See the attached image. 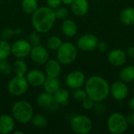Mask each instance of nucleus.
<instances>
[{
    "instance_id": "f257e3e1",
    "label": "nucleus",
    "mask_w": 134,
    "mask_h": 134,
    "mask_svg": "<svg viewBox=\"0 0 134 134\" xmlns=\"http://www.w3.org/2000/svg\"><path fill=\"white\" fill-rule=\"evenodd\" d=\"M85 90L87 97L96 103L106 100L110 94V85L108 81L99 75L90 77L85 82Z\"/></svg>"
},
{
    "instance_id": "ddd939ff",
    "label": "nucleus",
    "mask_w": 134,
    "mask_h": 134,
    "mask_svg": "<svg viewBox=\"0 0 134 134\" xmlns=\"http://www.w3.org/2000/svg\"><path fill=\"white\" fill-rule=\"evenodd\" d=\"M127 55L121 49H114L108 55V62L114 67H121L126 62Z\"/></svg>"
},
{
    "instance_id": "a211bd4d",
    "label": "nucleus",
    "mask_w": 134,
    "mask_h": 134,
    "mask_svg": "<svg viewBox=\"0 0 134 134\" xmlns=\"http://www.w3.org/2000/svg\"><path fill=\"white\" fill-rule=\"evenodd\" d=\"M119 20L124 25H132L134 24V7H126L123 9L119 15Z\"/></svg>"
},
{
    "instance_id": "393cba45",
    "label": "nucleus",
    "mask_w": 134,
    "mask_h": 134,
    "mask_svg": "<svg viewBox=\"0 0 134 134\" xmlns=\"http://www.w3.org/2000/svg\"><path fill=\"white\" fill-rule=\"evenodd\" d=\"M22 9L26 13L33 14L38 9V2L36 0H23Z\"/></svg>"
},
{
    "instance_id": "f03ea898",
    "label": "nucleus",
    "mask_w": 134,
    "mask_h": 134,
    "mask_svg": "<svg viewBox=\"0 0 134 134\" xmlns=\"http://www.w3.org/2000/svg\"><path fill=\"white\" fill-rule=\"evenodd\" d=\"M32 24L39 33L48 32L53 26L56 16L54 10L50 7L38 8L32 15Z\"/></svg>"
},
{
    "instance_id": "dca6fc26",
    "label": "nucleus",
    "mask_w": 134,
    "mask_h": 134,
    "mask_svg": "<svg viewBox=\"0 0 134 134\" xmlns=\"http://www.w3.org/2000/svg\"><path fill=\"white\" fill-rule=\"evenodd\" d=\"M15 122L13 119L8 115L0 116V133L7 134L13 132Z\"/></svg>"
},
{
    "instance_id": "5701e85b",
    "label": "nucleus",
    "mask_w": 134,
    "mask_h": 134,
    "mask_svg": "<svg viewBox=\"0 0 134 134\" xmlns=\"http://www.w3.org/2000/svg\"><path fill=\"white\" fill-rule=\"evenodd\" d=\"M53 94L48 92L41 93L37 98V104L40 107H48L53 102Z\"/></svg>"
},
{
    "instance_id": "2f4dec72",
    "label": "nucleus",
    "mask_w": 134,
    "mask_h": 134,
    "mask_svg": "<svg viewBox=\"0 0 134 134\" xmlns=\"http://www.w3.org/2000/svg\"><path fill=\"white\" fill-rule=\"evenodd\" d=\"M82 106L84 109L86 110H91V109H93L94 108V105L96 104V102L94 100H93L90 97H86L84 100H82Z\"/></svg>"
},
{
    "instance_id": "7ed1b4c3",
    "label": "nucleus",
    "mask_w": 134,
    "mask_h": 134,
    "mask_svg": "<svg viewBox=\"0 0 134 134\" xmlns=\"http://www.w3.org/2000/svg\"><path fill=\"white\" fill-rule=\"evenodd\" d=\"M128 126L126 116L120 112H114L108 118L107 127L111 133L123 134L126 132Z\"/></svg>"
},
{
    "instance_id": "cd10ccee",
    "label": "nucleus",
    "mask_w": 134,
    "mask_h": 134,
    "mask_svg": "<svg viewBox=\"0 0 134 134\" xmlns=\"http://www.w3.org/2000/svg\"><path fill=\"white\" fill-rule=\"evenodd\" d=\"M62 44V41L60 38L57 37V36H53V37H50L48 40H47V42H46V45H47V47L50 49H53V50H55V49H57Z\"/></svg>"
},
{
    "instance_id": "4468645a",
    "label": "nucleus",
    "mask_w": 134,
    "mask_h": 134,
    "mask_svg": "<svg viewBox=\"0 0 134 134\" xmlns=\"http://www.w3.org/2000/svg\"><path fill=\"white\" fill-rule=\"evenodd\" d=\"M27 80L29 84L33 86H40L44 84L46 76L44 73L39 70L34 69L30 71L27 75Z\"/></svg>"
},
{
    "instance_id": "473e14b6",
    "label": "nucleus",
    "mask_w": 134,
    "mask_h": 134,
    "mask_svg": "<svg viewBox=\"0 0 134 134\" xmlns=\"http://www.w3.org/2000/svg\"><path fill=\"white\" fill-rule=\"evenodd\" d=\"M15 34V31H13V29L11 28H5L2 31V34H1V38L3 39V40H8L9 38H11L13 35Z\"/></svg>"
},
{
    "instance_id": "f704fd0d",
    "label": "nucleus",
    "mask_w": 134,
    "mask_h": 134,
    "mask_svg": "<svg viewBox=\"0 0 134 134\" xmlns=\"http://www.w3.org/2000/svg\"><path fill=\"white\" fill-rule=\"evenodd\" d=\"M46 2H47L49 7L52 9H56L62 2V0H46Z\"/></svg>"
},
{
    "instance_id": "72a5a7b5",
    "label": "nucleus",
    "mask_w": 134,
    "mask_h": 134,
    "mask_svg": "<svg viewBox=\"0 0 134 134\" xmlns=\"http://www.w3.org/2000/svg\"><path fill=\"white\" fill-rule=\"evenodd\" d=\"M29 42L31 43V45L33 46H37L39 45L40 42V36L38 33L36 32H32L29 35Z\"/></svg>"
},
{
    "instance_id": "6e6552de",
    "label": "nucleus",
    "mask_w": 134,
    "mask_h": 134,
    "mask_svg": "<svg viewBox=\"0 0 134 134\" xmlns=\"http://www.w3.org/2000/svg\"><path fill=\"white\" fill-rule=\"evenodd\" d=\"M99 40L97 36L93 34L88 33L82 35L77 41V47L84 52L93 51L97 48Z\"/></svg>"
},
{
    "instance_id": "c9c22d12",
    "label": "nucleus",
    "mask_w": 134,
    "mask_h": 134,
    "mask_svg": "<svg viewBox=\"0 0 134 134\" xmlns=\"http://www.w3.org/2000/svg\"><path fill=\"white\" fill-rule=\"evenodd\" d=\"M99 51L100 52H105L108 49V46L106 42H99L98 45H97V48Z\"/></svg>"
},
{
    "instance_id": "e433bc0d",
    "label": "nucleus",
    "mask_w": 134,
    "mask_h": 134,
    "mask_svg": "<svg viewBox=\"0 0 134 134\" xmlns=\"http://www.w3.org/2000/svg\"><path fill=\"white\" fill-rule=\"evenodd\" d=\"M126 118L129 126H134V111H132L131 113H130L127 116H126Z\"/></svg>"
},
{
    "instance_id": "f8f14e48",
    "label": "nucleus",
    "mask_w": 134,
    "mask_h": 134,
    "mask_svg": "<svg viewBox=\"0 0 134 134\" xmlns=\"http://www.w3.org/2000/svg\"><path fill=\"white\" fill-rule=\"evenodd\" d=\"M32 60L38 64H44L49 60V53L47 49L40 45L34 46L30 53Z\"/></svg>"
},
{
    "instance_id": "39448f33",
    "label": "nucleus",
    "mask_w": 134,
    "mask_h": 134,
    "mask_svg": "<svg viewBox=\"0 0 134 134\" xmlns=\"http://www.w3.org/2000/svg\"><path fill=\"white\" fill-rule=\"evenodd\" d=\"M77 47L71 42H62L57 49V59L62 64H69L77 57Z\"/></svg>"
},
{
    "instance_id": "58836bf2",
    "label": "nucleus",
    "mask_w": 134,
    "mask_h": 134,
    "mask_svg": "<svg viewBox=\"0 0 134 134\" xmlns=\"http://www.w3.org/2000/svg\"><path fill=\"white\" fill-rule=\"evenodd\" d=\"M128 107L132 111H134V97L130 99V100L128 102Z\"/></svg>"
},
{
    "instance_id": "79ce46f5",
    "label": "nucleus",
    "mask_w": 134,
    "mask_h": 134,
    "mask_svg": "<svg viewBox=\"0 0 134 134\" xmlns=\"http://www.w3.org/2000/svg\"><path fill=\"white\" fill-rule=\"evenodd\" d=\"M133 88H134V81H133Z\"/></svg>"
},
{
    "instance_id": "7c9ffc66",
    "label": "nucleus",
    "mask_w": 134,
    "mask_h": 134,
    "mask_svg": "<svg viewBox=\"0 0 134 134\" xmlns=\"http://www.w3.org/2000/svg\"><path fill=\"white\" fill-rule=\"evenodd\" d=\"M12 66L8 61H5V60H0V73L3 75H9L12 71Z\"/></svg>"
},
{
    "instance_id": "aec40b11",
    "label": "nucleus",
    "mask_w": 134,
    "mask_h": 134,
    "mask_svg": "<svg viewBox=\"0 0 134 134\" xmlns=\"http://www.w3.org/2000/svg\"><path fill=\"white\" fill-rule=\"evenodd\" d=\"M44 89L46 92L53 94L57 90L60 88V82L57 77H49L46 78L44 82Z\"/></svg>"
},
{
    "instance_id": "423d86ee",
    "label": "nucleus",
    "mask_w": 134,
    "mask_h": 134,
    "mask_svg": "<svg viewBox=\"0 0 134 134\" xmlns=\"http://www.w3.org/2000/svg\"><path fill=\"white\" fill-rule=\"evenodd\" d=\"M71 126L75 133L87 134L93 129V122L86 115H79L72 119Z\"/></svg>"
},
{
    "instance_id": "9b49d317",
    "label": "nucleus",
    "mask_w": 134,
    "mask_h": 134,
    "mask_svg": "<svg viewBox=\"0 0 134 134\" xmlns=\"http://www.w3.org/2000/svg\"><path fill=\"white\" fill-rule=\"evenodd\" d=\"M86 82L85 75L80 71H73L70 72L66 78V84L68 88L76 90L81 88Z\"/></svg>"
},
{
    "instance_id": "c85d7f7f",
    "label": "nucleus",
    "mask_w": 134,
    "mask_h": 134,
    "mask_svg": "<svg viewBox=\"0 0 134 134\" xmlns=\"http://www.w3.org/2000/svg\"><path fill=\"white\" fill-rule=\"evenodd\" d=\"M72 95H73L74 99L76 100L77 101H79V102H82V100H84L87 97V93H86V90H82L81 88L73 90Z\"/></svg>"
},
{
    "instance_id": "9d476101",
    "label": "nucleus",
    "mask_w": 134,
    "mask_h": 134,
    "mask_svg": "<svg viewBox=\"0 0 134 134\" xmlns=\"http://www.w3.org/2000/svg\"><path fill=\"white\" fill-rule=\"evenodd\" d=\"M31 43L24 39L16 41L11 46V53L17 58H24L28 56L31 53Z\"/></svg>"
},
{
    "instance_id": "b1692460",
    "label": "nucleus",
    "mask_w": 134,
    "mask_h": 134,
    "mask_svg": "<svg viewBox=\"0 0 134 134\" xmlns=\"http://www.w3.org/2000/svg\"><path fill=\"white\" fill-rule=\"evenodd\" d=\"M27 64L25 63V61H24L22 60H16L13 65V70L15 72L16 75L24 76L27 71Z\"/></svg>"
},
{
    "instance_id": "0eeeda50",
    "label": "nucleus",
    "mask_w": 134,
    "mask_h": 134,
    "mask_svg": "<svg viewBox=\"0 0 134 134\" xmlns=\"http://www.w3.org/2000/svg\"><path fill=\"white\" fill-rule=\"evenodd\" d=\"M28 89V82L24 76L16 75L13 78L8 85L9 92L14 96L24 94Z\"/></svg>"
},
{
    "instance_id": "412c9836",
    "label": "nucleus",
    "mask_w": 134,
    "mask_h": 134,
    "mask_svg": "<svg viewBox=\"0 0 134 134\" xmlns=\"http://www.w3.org/2000/svg\"><path fill=\"white\" fill-rule=\"evenodd\" d=\"M69 93L66 89L60 88L53 93V100L58 105H66L68 103Z\"/></svg>"
},
{
    "instance_id": "4c0bfd02",
    "label": "nucleus",
    "mask_w": 134,
    "mask_h": 134,
    "mask_svg": "<svg viewBox=\"0 0 134 134\" xmlns=\"http://www.w3.org/2000/svg\"><path fill=\"white\" fill-rule=\"evenodd\" d=\"M126 55H127V57H129L130 58L133 59L134 60V46H130V47L128 48V49H127V51H126Z\"/></svg>"
},
{
    "instance_id": "a878e982",
    "label": "nucleus",
    "mask_w": 134,
    "mask_h": 134,
    "mask_svg": "<svg viewBox=\"0 0 134 134\" xmlns=\"http://www.w3.org/2000/svg\"><path fill=\"white\" fill-rule=\"evenodd\" d=\"M11 53V46L5 40L0 41V60H5Z\"/></svg>"
},
{
    "instance_id": "20e7f679",
    "label": "nucleus",
    "mask_w": 134,
    "mask_h": 134,
    "mask_svg": "<svg viewBox=\"0 0 134 134\" xmlns=\"http://www.w3.org/2000/svg\"><path fill=\"white\" fill-rule=\"evenodd\" d=\"M13 118L20 123H27L33 117L32 106L27 101L21 100L14 104L12 108Z\"/></svg>"
},
{
    "instance_id": "a19ab883",
    "label": "nucleus",
    "mask_w": 134,
    "mask_h": 134,
    "mask_svg": "<svg viewBox=\"0 0 134 134\" xmlns=\"http://www.w3.org/2000/svg\"><path fill=\"white\" fill-rule=\"evenodd\" d=\"M14 134H24V132H20V131H16V132H14Z\"/></svg>"
},
{
    "instance_id": "f3484780",
    "label": "nucleus",
    "mask_w": 134,
    "mask_h": 134,
    "mask_svg": "<svg viewBox=\"0 0 134 134\" xmlns=\"http://www.w3.org/2000/svg\"><path fill=\"white\" fill-rule=\"evenodd\" d=\"M45 71L49 77H58L61 71V68L56 60H49L46 63Z\"/></svg>"
},
{
    "instance_id": "2eb2a0df",
    "label": "nucleus",
    "mask_w": 134,
    "mask_h": 134,
    "mask_svg": "<svg viewBox=\"0 0 134 134\" xmlns=\"http://www.w3.org/2000/svg\"><path fill=\"white\" fill-rule=\"evenodd\" d=\"M71 9L75 16H82L89 10V2L87 0H74L71 4Z\"/></svg>"
},
{
    "instance_id": "c756f323",
    "label": "nucleus",
    "mask_w": 134,
    "mask_h": 134,
    "mask_svg": "<svg viewBox=\"0 0 134 134\" xmlns=\"http://www.w3.org/2000/svg\"><path fill=\"white\" fill-rule=\"evenodd\" d=\"M56 9H57L54 11L56 18H57L59 20H64V19H66L68 16L69 12H68L67 8H65V7H57Z\"/></svg>"
},
{
    "instance_id": "1a4fd4ad",
    "label": "nucleus",
    "mask_w": 134,
    "mask_h": 134,
    "mask_svg": "<svg viewBox=\"0 0 134 134\" xmlns=\"http://www.w3.org/2000/svg\"><path fill=\"white\" fill-rule=\"evenodd\" d=\"M110 94L116 100H123L129 95V87L127 83L122 80L115 81L110 86Z\"/></svg>"
},
{
    "instance_id": "ea45409f",
    "label": "nucleus",
    "mask_w": 134,
    "mask_h": 134,
    "mask_svg": "<svg viewBox=\"0 0 134 134\" xmlns=\"http://www.w3.org/2000/svg\"><path fill=\"white\" fill-rule=\"evenodd\" d=\"M74 0H62V2L66 5H71L73 2Z\"/></svg>"
},
{
    "instance_id": "4be33fe9",
    "label": "nucleus",
    "mask_w": 134,
    "mask_h": 134,
    "mask_svg": "<svg viewBox=\"0 0 134 134\" xmlns=\"http://www.w3.org/2000/svg\"><path fill=\"white\" fill-rule=\"evenodd\" d=\"M119 79L126 83L133 82L134 81V66H125L119 73Z\"/></svg>"
},
{
    "instance_id": "bb28decb",
    "label": "nucleus",
    "mask_w": 134,
    "mask_h": 134,
    "mask_svg": "<svg viewBox=\"0 0 134 134\" xmlns=\"http://www.w3.org/2000/svg\"><path fill=\"white\" fill-rule=\"evenodd\" d=\"M31 122L32 124L37 127V128H45L47 125V120L46 119L40 114H37L35 115H34L31 119Z\"/></svg>"
},
{
    "instance_id": "6ab92c4d",
    "label": "nucleus",
    "mask_w": 134,
    "mask_h": 134,
    "mask_svg": "<svg viewBox=\"0 0 134 134\" xmlns=\"http://www.w3.org/2000/svg\"><path fill=\"white\" fill-rule=\"evenodd\" d=\"M77 24L72 20H65L62 24V31L67 37H74L77 34Z\"/></svg>"
}]
</instances>
